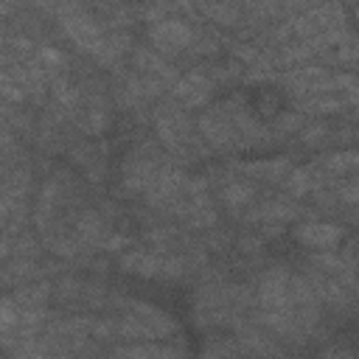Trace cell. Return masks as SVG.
<instances>
[{"label":"cell","mask_w":359,"mask_h":359,"mask_svg":"<svg viewBox=\"0 0 359 359\" xmlns=\"http://www.w3.org/2000/svg\"><path fill=\"white\" fill-rule=\"evenodd\" d=\"M194 39V31L180 20H157L151 28V42L157 50H182Z\"/></svg>","instance_id":"cell-1"},{"label":"cell","mask_w":359,"mask_h":359,"mask_svg":"<svg viewBox=\"0 0 359 359\" xmlns=\"http://www.w3.org/2000/svg\"><path fill=\"white\" fill-rule=\"evenodd\" d=\"M297 238L306 244V247H317V250H331L339 238H342V230L337 224H328V222H311V224H303L297 230Z\"/></svg>","instance_id":"cell-2"},{"label":"cell","mask_w":359,"mask_h":359,"mask_svg":"<svg viewBox=\"0 0 359 359\" xmlns=\"http://www.w3.org/2000/svg\"><path fill=\"white\" fill-rule=\"evenodd\" d=\"M202 132L205 137L216 146V149H230L236 143V129L230 121H224V115H205L202 118Z\"/></svg>","instance_id":"cell-3"},{"label":"cell","mask_w":359,"mask_h":359,"mask_svg":"<svg viewBox=\"0 0 359 359\" xmlns=\"http://www.w3.org/2000/svg\"><path fill=\"white\" fill-rule=\"evenodd\" d=\"M208 93H210V84H208V79H202L199 73H191V76H185V79L177 84V98H180L182 104H188V107H199V104L208 98Z\"/></svg>","instance_id":"cell-4"},{"label":"cell","mask_w":359,"mask_h":359,"mask_svg":"<svg viewBox=\"0 0 359 359\" xmlns=\"http://www.w3.org/2000/svg\"><path fill=\"white\" fill-rule=\"evenodd\" d=\"M289 182H286V188L294 194V196H303V194H309V191H314V180H311V174L309 171H292L289 177H286Z\"/></svg>","instance_id":"cell-5"},{"label":"cell","mask_w":359,"mask_h":359,"mask_svg":"<svg viewBox=\"0 0 359 359\" xmlns=\"http://www.w3.org/2000/svg\"><path fill=\"white\" fill-rule=\"evenodd\" d=\"M224 199H227V205H247L252 199V191L244 182H233L224 188Z\"/></svg>","instance_id":"cell-6"},{"label":"cell","mask_w":359,"mask_h":359,"mask_svg":"<svg viewBox=\"0 0 359 359\" xmlns=\"http://www.w3.org/2000/svg\"><path fill=\"white\" fill-rule=\"evenodd\" d=\"M325 165H328L331 171H348V168H353V165H356V157H353V151L331 154V157L325 160Z\"/></svg>","instance_id":"cell-7"}]
</instances>
